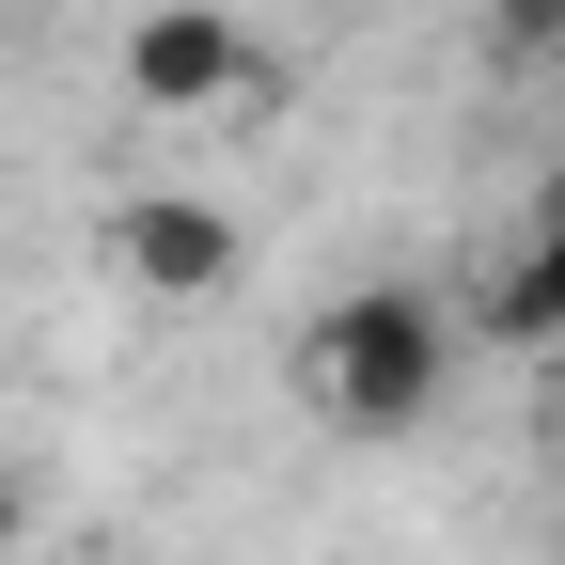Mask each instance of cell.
<instances>
[{"label":"cell","mask_w":565,"mask_h":565,"mask_svg":"<svg viewBox=\"0 0 565 565\" xmlns=\"http://www.w3.org/2000/svg\"><path fill=\"white\" fill-rule=\"evenodd\" d=\"M456 299L440 282H345V299L299 330V408L330 440H408L424 408L456 393Z\"/></svg>","instance_id":"6da1fadb"},{"label":"cell","mask_w":565,"mask_h":565,"mask_svg":"<svg viewBox=\"0 0 565 565\" xmlns=\"http://www.w3.org/2000/svg\"><path fill=\"white\" fill-rule=\"evenodd\" d=\"M487 63H565V0H487Z\"/></svg>","instance_id":"5b68a950"},{"label":"cell","mask_w":565,"mask_h":565,"mask_svg":"<svg viewBox=\"0 0 565 565\" xmlns=\"http://www.w3.org/2000/svg\"><path fill=\"white\" fill-rule=\"evenodd\" d=\"M110 267L141 299H221L252 267V236H236V204H204V189H126L110 204Z\"/></svg>","instance_id":"3957f363"},{"label":"cell","mask_w":565,"mask_h":565,"mask_svg":"<svg viewBox=\"0 0 565 565\" xmlns=\"http://www.w3.org/2000/svg\"><path fill=\"white\" fill-rule=\"evenodd\" d=\"M110 79H126V110L204 126V110H252V95H267V63H252V32L221 17V0H158V17H126Z\"/></svg>","instance_id":"7a4b0ae2"},{"label":"cell","mask_w":565,"mask_h":565,"mask_svg":"<svg viewBox=\"0 0 565 565\" xmlns=\"http://www.w3.org/2000/svg\"><path fill=\"white\" fill-rule=\"evenodd\" d=\"M487 345H565V204H550V221L503 252V267H487Z\"/></svg>","instance_id":"277c9868"},{"label":"cell","mask_w":565,"mask_h":565,"mask_svg":"<svg viewBox=\"0 0 565 565\" xmlns=\"http://www.w3.org/2000/svg\"><path fill=\"white\" fill-rule=\"evenodd\" d=\"M17 550H32V471L0 456V565H17Z\"/></svg>","instance_id":"8992f818"}]
</instances>
